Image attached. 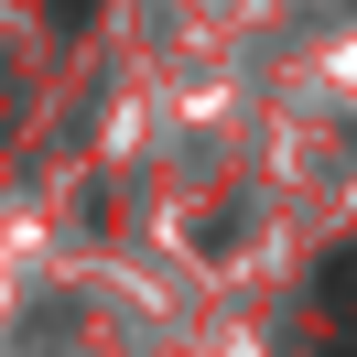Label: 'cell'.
I'll return each instance as SVG.
<instances>
[{
  "instance_id": "cell-1",
  "label": "cell",
  "mask_w": 357,
  "mask_h": 357,
  "mask_svg": "<svg viewBox=\"0 0 357 357\" xmlns=\"http://www.w3.org/2000/svg\"><path fill=\"white\" fill-rule=\"evenodd\" d=\"M325 303H357V238H347V249L325 260Z\"/></svg>"
},
{
  "instance_id": "cell-2",
  "label": "cell",
  "mask_w": 357,
  "mask_h": 357,
  "mask_svg": "<svg viewBox=\"0 0 357 357\" xmlns=\"http://www.w3.org/2000/svg\"><path fill=\"white\" fill-rule=\"evenodd\" d=\"M87 11H98V0H54V22H87Z\"/></svg>"
}]
</instances>
